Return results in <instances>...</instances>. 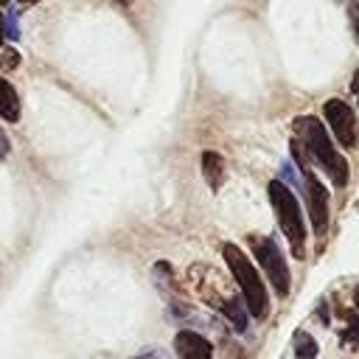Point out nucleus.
Listing matches in <instances>:
<instances>
[{
    "label": "nucleus",
    "mask_w": 359,
    "mask_h": 359,
    "mask_svg": "<svg viewBox=\"0 0 359 359\" xmlns=\"http://www.w3.org/2000/svg\"><path fill=\"white\" fill-rule=\"evenodd\" d=\"M294 129H297V135L303 137L309 154H311V157L320 163V168L331 177V182H334L337 188H345V185H348V160L334 149V143H331L325 126H323L314 115H303V118L294 121Z\"/></svg>",
    "instance_id": "1"
},
{
    "label": "nucleus",
    "mask_w": 359,
    "mask_h": 359,
    "mask_svg": "<svg viewBox=\"0 0 359 359\" xmlns=\"http://www.w3.org/2000/svg\"><path fill=\"white\" fill-rule=\"evenodd\" d=\"M222 255H224V264L230 266V272L241 289V300L247 303V311L252 317L264 320L269 311V294H266V286H264L258 269L250 264V258L236 244H222Z\"/></svg>",
    "instance_id": "2"
},
{
    "label": "nucleus",
    "mask_w": 359,
    "mask_h": 359,
    "mask_svg": "<svg viewBox=\"0 0 359 359\" xmlns=\"http://www.w3.org/2000/svg\"><path fill=\"white\" fill-rule=\"evenodd\" d=\"M266 191H269V202H272V210L278 216V224L292 244V255L303 258L306 255V224H303V213H300L294 194L280 180H272Z\"/></svg>",
    "instance_id": "3"
},
{
    "label": "nucleus",
    "mask_w": 359,
    "mask_h": 359,
    "mask_svg": "<svg viewBox=\"0 0 359 359\" xmlns=\"http://www.w3.org/2000/svg\"><path fill=\"white\" fill-rule=\"evenodd\" d=\"M250 244H252V252H255L261 269L266 272L269 283L275 286V292L280 297H286L289 294V286H292V278H289V266H286V258H283L280 247L269 236H252Z\"/></svg>",
    "instance_id": "4"
},
{
    "label": "nucleus",
    "mask_w": 359,
    "mask_h": 359,
    "mask_svg": "<svg viewBox=\"0 0 359 359\" xmlns=\"http://www.w3.org/2000/svg\"><path fill=\"white\" fill-rule=\"evenodd\" d=\"M323 112H325V121H328L331 132L337 135V140L348 149L356 146V115H353V109L342 98H328L323 104Z\"/></svg>",
    "instance_id": "5"
},
{
    "label": "nucleus",
    "mask_w": 359,
    "mask_h": 359,
    "mask_svg": "<svg viewBox=\"0 0 359 359\" xmlns=\"http://www.w3.org/2000/svg\"><path fill=\"white\" fill-rule=\"evenodd\" d=\"M303 182H306V205H309L311 227L317 236H325V230H328V191L309 168H303Z\"/></svg>",
    "instance_id": "6"
},
{
    "label": "nucleus",
    "mask_w": 359,
    "mask_h": 359,
    "mask_svg": "<svg viewBox=\"0 0 359 359\" xmlns=\"http://www.w3.org/2000/svg\"><path fill=\"white\" fill-rule=\"evenodd\" d=\"M174 351L180 359H213V345L202 334L182 328L174 334Z\"/></svg>",
    "instance_id": "7"
},
{
    "label": "nucleus",
    "mask_w": 359,
    "mask_h": 359,
    "mask_svg": "<svg viewBox=\"0 0 359 359\" xmlns=\"http://www.w3.org/2000/svg\"><path fill=\"white\" fill-rule=\"evenodd\" d=\"M0 118L8 121V123L20 121V98H17L14 84L6 81V79H0Z\"/></svg>",
    "instance_id": "8"
},
{
    "label": "nucleus",
    "mask_w": 359,
    "mask_h": 359,
    "mask_svg": "<svg viewBox=\"0 0 359 359\" xmlns=\"http://www.w3.org/2000/svg\"><path fill=\"white\" fill-rule=\"evenodd\" d=\"M202 174H205V180H208V185L213 188V191H219V185H222V180H224V160H222V154H216V151H202Z\"/></svg>",
    "instance_id": "9"
},
{
    "label": "nucleus",
    "mask_w": 359,
    "mask_h": 359,
    "mask_svg": "<svg viewBox=\"0 0 359 359\" xmlns=\"http://www.w3.org/2000/svg\"><path fill=\"white\" fill-rule=\"evenodd\" d=\"M222 311H224V317L233 323L236 331H247V303H244V300H238V297L224 300V303H222Z\"/></svg>",
    "instance_id": "10"
},
{
    "label": "nucleus",
    "mask_w": 359,
    "mask_h": 359,
    "mask_svg": "<svg viewBox=\"0 0 359 359\" xmlns=\"http://www.w3.org/2000/svg\"><path fill=\"white\" fill-rule=\"evenodd\" d=\"M320 353V345H317V339L309 334V331H294V356L297 359H314Z\"/></svg>",
    "instance_id": "11"
},
{
    "label": "nucleus",
    "mask_w": 359,
    "mask_h": 359,
    "mask_svg": "<svg viewBox=\"0 0 359 359\" xmlns=\"http://www.w3.org/2000/svg\"><path fill=\"white\" fill-rule=\"evenodd\" d=\"M3 65H6V67H17V65H20V53H17L14 48H6V53H3Z\"/></svg>",
    "instance_id": "12"
},
{
    "label": "nucleus",
    "mask_w": 359,
    "mask_h": 359,
    "mask_svg": "<svg viewBox=\"0 0 359 359\" xmlns=\"http://www.w3.org/2000/svg\"><path fill=\"white\" fill-rule=\"evenodd\" d=\"M132 359H168V353H163L160 348H151V351H143V353H137Z\"/></svg>",
    "instance_id": "13"
},
{
    "label": "nucleus",
    "mask_w": 359,
    "mask_h": 359,
    "mask_svg": "<svg viewBox=\"0 0 359 359\" xmlns=\"http://www.w3.org/2000/svg\"><path fill=\"white\" fill-rule=\"evenodd\" d=\"M6 36H8V39H17V36H20V31H17V22H14V17H11V14L6 17Z\"/></svg>",
    "instance_id": "14"
},
{
    "label": "nucleus",
    "mask_w": 359,
    "mask_h": 359,
    "mask_svg": "<svg viewBox=\"0 0 359 359\" xmlns=\"http://www.w3.org/2000/svg\"><path fill=\"white\" fill-rule=\"evenodd\" d=\"M0 151H3V154H8V140H6V135H3V132H0Z\"/></svg>",
    "instance_id": "15"
},
{
    "label": "nucleus",
    "mask_w": 359,
    "mask_h": 359,
    "mask_svg": "<svg viewBox=\"0 0 359 359\" xmlns=\"http://www.w3.org/2000/svg\"><path fill=\"white\" fill-rule=\"evenodd\" d=\"M3 39H6V17L0 14V45H3Z\"/></svg>",
    "instance_id": "16"
},
{
    "label": "nucleus",
    "mask_w": 359,
    "mask_h": 359,
    "mask_svg": "<svg viewBox=\"0 0 359 359\" xmlns=\"http://www.w3.org/2000/svg\"><path fill=\"white\" fill-rule=\"evenodd\" d=\"M353 93H356V98H359V70L353 73Z\"/></svg>",
    "instance_id": "17"
},
{
    "label": "nucleus",
    "mask_w": 359,
    "mask_h": 359,
    "mask_svg": "<svg viewBox=\"0 0 359 359\" xmlns=\"http://www.w3.org/2000/svg\"><path fill=\"white\" fill-rule=\"evenodd\" d=\"M353 303H356V309H359V286H356V292H353Z\"/></svg>",
    "instance_id": "18"
},
{
    "label": "nucleus",
    "mask_w": 359,
    "mask_h": 359,
    "mask_svg": "<svg viewBox=\"0 0 359 359\" xmlns=\"http://www.w3.org/2000/svg\"><path fill=\"white\" fill-rule=\"evenodd\" d=\"M118 3H121V6H129V3H135V0H118Z\"/></svg>",
    "instance_id": "19"
},
{
    "label": "nucleus",
    "mask_w": 359,
    "mask_h": 359,
    "mask_svg": "<svg viewBox=\"0 0 359 359\" xmlns=\"http://www.w3.org/2000/svg\"><path fill=\"white\" fill-rule=\"evenodd\" d=\"M20 3H36V0H20Z\"/></svg>",
    "instance_id": "20"
},
{
    "label": "nucleus",
    "mask_w": 359,
    "mask_h": 359,
    "mask_svg": "<svg viewBox=\"0 0 359 359\" xmlns=\"http://www.w3.org/2000/svg\"><path fill=\"white\" fill-rule=\"evenodd\" d=\"M0 3H8V0H0Z\"/></svg>",
    "instance_id": "21"
}]
</instances>
